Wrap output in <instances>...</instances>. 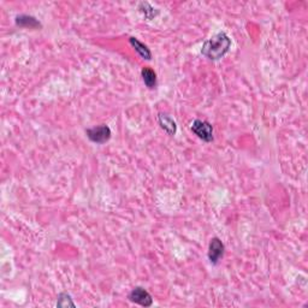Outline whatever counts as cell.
<instances>
[{"mask_svg":"<svg viewBox=\"0 0 308 308\" xmlns=\"http://www.w3.org/2000/svg\"><path fill=\"white\" fill-rule=\"evenodd\" d=\"M139 10L140 12H141L144 17L148 18V20H152V18H154L158 14H159V11L155 10L151 4H148V2H140Z\"/></svg>","mask_w":308,"mask_h":308,"instance_id":"obj_10","label":"cell"},{"mask_svg":"<svg viewBox=\"0 0 308 308\" xmlns=\"http://www.w3.org/2000/svg\"><path fill=\"white\" fill-rule=\"evenodd\" d=\"M86 134L88 139L92 142L98 144H103L111 139V134L112 133H111L110 126L106 125V124H102V125L87 129Z\"/></svg>","mask_w":308,"mask_h":308,"instance_id":"obj_3","label":"cell"},{"mask_svg":"<svg viewBox=\"0 0 308 308\" xmlns=\"http://www.w3.org/2000/svg\"><path fill=\"white\" fill-rule=\"evenodd\" d=\"M57 306L58 307H75L74 301H72L71 296L68 292H61L58 295V301H57Z\"/></svg>","mask_w":308,"mask_h":308,"instance_id":"obj_11","label":"cell"},{"mask_svg":"<svg viewBox=\"0 0 308 308\" xmlns=\"http://www.w3.org/2000/svg\"><path fill=\"white\" fill-rule=\"evenodd\" d=\"M141 76L146 87H148L149 89H153L157 86V74L153 69L144 68L141 71Z\"/></svg>","mask_w":308,"mask_h":308,"instance_id":"obj_8","label":"cell"},{"mask_svg":"<svg viewBox=\"0 0 308 308\" xmlns=\"http://www.w3.org/2000/svg\"><path fill=\"white\" fill-rule=\"evenodd\" d=\"M191 131L205 142L213 141V126L206 121L195 120L191 123Z\"/></svg>","mask_w":308,"mask_h":308,"instance_id":"obj_2","label":"cell"},{"mask_svg":"<svg viewBox=\"0 0 308 308\" xmlns=\"http://www.w3.org/2000/svg\"><path fill=\"white\" fill-rule=\"evenodd\" d=\"M128 299L134 304L140 305L142 307H151L153 305V297L142 287H136L129 292Z\"/></svg>","mask_w":308,"mask_h":308,"instance_id":"obj_4","label":"cell"},{"mask_svg":"<svg viewBox=\"0 0 308 308\" xmlns=\"http://www.w3.org/2000/svg\"><path fill=\"white\" fill-rule=\"evenodd\" d=\"M158 123H159V125L162 126V129L167 135L173 136L176 134V131H177V124H176V122L169 115L159 113L158 115Z\"/></svg>","mask_w":308,"mask_h":308,"instance_id":"obj_6","label":"cell"},{"mask_svg":"<svg viewBox=\"0 0 308 308\" xmlns=\"http://www.w3.org/2000/svg\"><path fill=\"white\" fill-rule=\"evenodd\" d=\"M16 24L25 28H41V23L35 17L28 15H20L16 17Z\"/></svg>","mask_w":308,"mask_h":308,"instance_id":"obj_9","label":"cell"},{"mask_svg":"<svg viewBox=\"0 0 308 308\" xmlns=\"http://www.w3.org/2000/svg\"><path fill=\"white\" fill-rule=\"evenodd\" d=\"M129 43H130V45L133 46L134 50H135L137 53H139L140 56H141L144 59H146V61H149V59L152 58L151 50H149V48L147 47V46L144 45V42H141V41H140L139 39L130 38V39H129Z\"/></svg>","mask_w":308,"mask_h":308,"instance_id":"obj_7","label":"cell"},{"mask_svg":"<svg viewBox=\"0 0 308 308\" xmlns=\"http://www.w3.org/2000/svg\"><path fill=\"white\" fill-rule=\"evenodd\" d=\"M224 243L222 242L218 237H213L209 242V247H208V260L211 261V264L213 265H217L219 263V260L223 258L224 255Z\"/></svg>","mask_w":308,"mask_h":308,"instance_id":"obj_5","label":"cell"},{"mask_svg":"<svg viewBox=\"0 0 308 308\" xmlns=\"http://www.w3.org/2000/svg\"><path fill=\"white\" fill-rule=\"evenodd\" d=\"M231 47V40L226 33L219 32L204 42L201 53L209 61H218L223 58Z\"/></svg>","mask_w":308,"mask_h":308,"instance_id":"obj_1","label":"cell"}]
</instances>
